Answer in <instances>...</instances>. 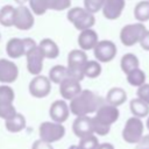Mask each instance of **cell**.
I'll use <instances>...</instances> for the list:
<instances>
[{
  "instance_id": "obj_1",
  "label": "cell",
  "mask_w": 149,
  "mask_h": 149,
  "mask_svg": "<svg viewBox=\"0 0 149 149\" xmlns=\"http://www.w3.org/2000/svg\"><path fill=\"white\" fill-rule=\"evenodd\" d=\"M102 104L104 100L99 95L90 90H81L78 95L70 100L69 108L70 112L76 116L88 115L91 113H94Z\"/></svg>"
},
{
  "instance_id": "obj_2",
  "label": "cell",
  "mask_w": 149,
  "mask_h": 149,
  "mask_svg": "<svg viewBox=\"0 0 149 149\" xmlns=\"http://www.w3.org/2000/svg\"><path fill=\"white\" fill-rule=\"evenodd\" d=\"M87 55L81 49H73L68 55V73L70 78L81 81L84 79V66L87 62Z\"/></svg>"
},
{
  "instance_id": "obj_3",
  "label": "cell",
  "mask_w": 149,
  "mask_h": 149,
  "mask_svg": "<svg viewBox=\"0 0 149 149\" xmlns=\"http://www.w3.org/2000/svg\"><path fill=\"white\" fill-rule=\"evenodd\" d=\"M68 20L78 30H84L92 28L95 23L94 14L86 10L84 7H72L66 14Z\"/></svg>"
},
{
  "instance_id": "obj_4",
  "label": "cell",
  "mask_w": 149,
  "mask_h": 149,
  "mask_svg": "<svg viewBox=\"0 0 149 149\" xmlns=\"http://www.w3.org/2000/svg\"><path fill=\"white\" fill-rule=\"evenodd\" d=\"M38 135L41 140L49 142V143H54L64 137L65 128L59 122L44 121L38 127Z\"/></svg>"
},
{
  "instance_id": "obj_5",
  "label": "cell",
  "mask_w": 149,
  "mask_h": 149,
  "mask_svg": "<svg viewBox=\"0 0 149 149\" xmlns=\"http://www.w3.org/2000/svg\"><path fill=\"white\" fill-rule=\"evenodd\" d=\"M35 45H37L36 42L30 37H24V38L13 37L8 40L6 44V52L8 57L15 59V58H20L24 56L26 52L30 50L31 48H34Z\"/></svg>"
},
{
  "instance_id": "obj_6",
  "label": "cell",
  "mask_w": 149,
  "mask_h": 149,
  "mask_svg": "<svg viewBox=\"0 0 149 149\" xmlns=\"http://www.w3.org/2000/svg\"><path fill=\"white\" fill-rule=\"evenodd\" d=\"M144 125L140 118L130 116L122 129V139L130 144H136L143 136Z\"/></svg>"
},
{
  "instance_id": "obj_7",
  "label": "cell",
  "mask_w": 149,
  "mask_h": 149,
  "mask_svg": "<svg viewBox=\"0 0 149 149\" xmlns=\"http://www.w3.org/2000/svg\"><path fill=\"white\" fill-rule=\"evenodd\" d=\"M146 30L147 28L142 22L126 24L120 31V41L126 47H133L139 43L140 38L142 37Z\"/></svg>"
},
{
  "instance_id": "obj_8",
  "label": "cell",
  "mask_w": 149,
  "mask_h": 149,
  "mask_svg": "<svg viewBox=\"0 0 149 149\" xmlns=\"http://www.w3.org/2000/svg\"><path fill=\"white\" fill-rule=\"evenodd\" d=\"M34 22V13L29 7L24 5H19L17 7H15L13 20V26L15 28H17L19 30H29L33 28Z\"/></svg>"
},
{
  "instance_id": "obj_9",
  "label": "cell",
  "mask_w": 149,
  "mask_h": 149,
  "mask_svg": "<svg viewBox=\"0 0 149 149\" xmlns=\"http://www.w3.org/2000/svg\"><path fill=\"white\" fill-rule=\"evenodd\" d=\"M116 51L118 49H116L115 43L109 40L98 41V43L93 48L94 57L100 63H108L113 61L114 57L116 56Z\"/></svg>"
},
{
  "instance_id": "obj_10",
  "label": "cell",
  "mask_w": 149,
  "mask_h": 149,
  "mask_svg": "<svg viewBox=\"0 0 149 149\" xmlns=\"http://www.w3.org/2000/svg\"><path fill=\"white\" fill-rule=\"evenodd\" d=\"M28 90L30 95H33L34 98L37 99L45 98L51 91V81L48 77L37 74L30 80Z\"/></svg>"
},
{
  "instance_id": "obj_11",
  "label": "cell",
  "mask_w": 149,
  "mask_h": 149,
  "mask_svg": "<svg viewBox=\"0 0 149 149\" xmlns=\"http://www.w3.org/2000/svg\"><path fill=\"white\" fill-rule=\"evenodd\" d=\"M24 56L27 58V70H28V72L33 76L40 74L42 72V69H43L44 56H43L42 51L40 50L38 45H35L34 48L28 50Z\"/></svg>"
},
{
  "instance_id": "obj_12",
  "label": "cell",
  "mask_w": 149,
  "mask_h": 149,
  "mask_svg": "<svg viewBox=\"0 0 149 149\" xmlns=\"http://www.w3.org/2000/svg\"><path fill=\"white\" fill-rule=\"evenodd\" d=\"M19 69L17 65L9 59L0 58V83L10 84L17 79Z\"/></svg>"
},
{
  "instance_id": "obj_13",
  "label": "cell",
  "mask_w": 149,
  "mask_h": 149,
  "mask_svg": "<svg viewBox=\"0 0 149 149\" xmlns=\"http://www.w3.org/2000/svg\"><path fill=\"white\" fill-rule=\"evenodd\" d=\"M120 112L116 106L109 105V104H102L97 111H95V119L105 125L112 126L116 120L119 119Z\"/></svg>"
},
{
  "instance_id": "obj_14",
  "label": "cell",
  "mask_w": 149,
  "mask_h": 149,
  "mask_svg": "<svg viewBox=\"0 0 149 149\" xmlns=\"http://www.w3.org/2000/svg\"><path fill=\"white\" fill-rule=\"evenodd\" d=\"M58 85H59V93L64 100H71L81 92L80 81L70 77H66Z\"/></svg>"
},
{
  "instance_id": "obj_15",
  "label": "cell",
  "mask_w": 149,
  "mask_h": 149,
  "mask_svg": "<svg viewBox=\"0 0 149 149\" xmlns=\"http://www.w3.org/2000/svg\"><path fill=\"white\" fill-rule=\"evenodd\" d=\"M69 114H70V108H69V105L66 104V101L64 99L55 100L50 105L49 115H50L52 121L63 123L68 120Z\"/></svg>"
},
{
  "instance_id": "obj_16",
  "label": "cell",
  "mask_w": 149,
  "mask_h": 149,
  "mask_svg": "<svg viewBox=\"0 0 149 149\" xmlns=\"http://www.w3.org/2000/svg\"><path fill=\"white\" fill-rule=\"evenodd\" d=\"M72 130L77 137H84L87 135L93 134V127H92V118L88 115H79L76 116L73 123H72Z\"/></svg>"
},
{
  "instance_id": "obj_17",
  "label": "cell",
  "mask_w": 149,
  "mask_h": 149,
  "mask_svg": "<svg viewBox=\"0 0 149 149\" xmlns=\"http://www.w3.org/2000/svg\"><path fill=\"white\" fill-rule=\"evenodd\" d=\"M125 5V0H105L101 10L107 20H116L122 14Z\"/></svg>"
},
{
  "instance_id": "obj_18",
  "label": "cell",
  "mask_w": 149,
  "mask_h": 149,
  "mask_svg": "<svg viewBox=\"0 0 149 149\" xmlns=\"http://www.w3.org/2000/svg\"><path fill=\"white\" fill-rule=\"evenodd\" d=\"M98 41H99L98 34L92 28L80 30V33L78 35V45H79V49H81L84 51L93 50V48L95 47V44L98 43Z\"/></svg>"
},
{
  "instance_id": "obj_19",
  "label": "cell",
  "mask_w": 149,
  "mask_h": 149,
  "mask_svg": "<svg viewBox=\"0 0 149 149\" xmlns=\"http://www.w3.org/2000/svg\"><path fill=\"white\" fill-rule=\"evenodd\" d=\"M37 45H38L40 50L42 51L44 58L55 59L59 55V48H58L57 43L51 38H43L40 41V43Z\"/></svg>"
},
{
  "instance_id": "obj_20",
  "label": "cell",
  "mask_w": 149,
  "mask_h": 149,
  "mask_svg": "<svg viewBox=\"0 0 149 149\" xmlns=\"http://www.w3.org/2000/svg\"><path fill=\"white\" fill-rule=\"evenodd\" d=\"M127 99V93L123 88L121 87H112L107 94H106V102L109 104V105H113V106H121Z\"/></svg>"
},
{
  "instance_id": "obj_21",
  "label": "cell",
  "mask_w": 149,
  "mask_h": 149,
  "mask_svg": "<svg viewBox=\"0 0 149 149\" xmlns=\"http://www.w3.org/2000/svg\"><path fill=\"white\" fill-rule=\"evenodd\" d=\"M5 127L10 133H19L26 128V118L21 113H16L14 116L5 120Z\"/></svg>"
},
{
  "instance_id": "obj_22",
  "label": "cell",
  "mask_w": 149,
  "mask_h": 149,
  "mask_svg": "<svg viewBox=\"0 0 149 149\" xmlns=\"http://www.w3.org/2000/svg\"><path fill=\"white\" fill-rule=\"evenodd\" d=\"M129 108H130L133 116L142 119V118H146L149 115V105L140 98L133 99L129 104Z\"/></svg>"
},
{
  "instance_id": "obj_23",
  "label": "cell",
  "mask_w": 149,
  "mask_h": 149,
  "mask_svg": "<svg viewBox=\"0 0 149 149\" xmlns=\"http://www.w3.org/2000/svg\"><path fill=\"white\" fill-rule=\"evenodd\" d=\"M134 17L137 22L149 21V0H142L137 2L134 7Z\"/></svg>"
},
{
  "instance_id": "obj_24",
  "label": "cell",
  "mask_w": 149,
  "mask_h": 149,
  "mask_svg": "<svg viewBox=\"0 0 149 149\" xmlns=\"http://www.w3.org/2000/svg\"><path fill=\"white\" fill-rule=\"evenodd\" d=\"M140 65V62H139V58L132 54V52H128V54H125L122 57H121V61H120V66H121V70L127 74L128 72H130L132 70L139 68Z\"/></svg>"
},
{
  "instance_id": "obj_25",
  "label": "cell",
  "mask_w": 149,
  "mask_h": 149,
  "mask_svg": "<svg viewBox=\"0 0 149 149\" xmlns=\"http://www.w3.org/2000/svg\"><path fill=\"white\" fill-rule=\"evenodd\" d=\"M66 77H69V73H68V68L64 65H55L49 70L48 78L50 79L51 83L59 84Z\"/></svg>"
},
{
  "instance_id": "obj_26",
  "label": "cell",
  "mask_w": 149,
  "mask_h": 149,
  "mask_svg": "<svg viewBox=\"0 0 149 149\" xmlns=\"http://www.w3.org/2000/svg\"><path fill=\"white\" fill-rule=\"evenodd\" d=\"M14 10L15 7L12 5H5L0 9V24L3 27H12L14 20Z\"/></svg>"
},
{
  "instance_id": "obj_27",
  "label": "cell",
  "mask_w": 149,
  "mask_h": 149,
  "mask_svg": "<svg viewBox=\"0 0 149 149\" xmlns=\"http://www.w3.org/2000/svg\"><path fill=\"white\" fill-rule=\"evenodd\" d=\"M127 81L132 85V86H141L142 84L146 83V73L143 70H141L140 68H136L134 70H132L130 72L127 73Z\"/></svg>"
},
{
  "instance_id": "obj_28",
  "label": "cell",
  "mask_w": 149,
  "mask_h": 149,
  "mask_svg": "<svg viewBox=\"0 0 149 149\" xmlns=\"http://www.w3.org/2000/svg\"><path fill=\"white\" fill-rule=\"evenodd\" d=\"M101 73V64L98 61H87L84 66V77L94 79Z\"/></svg>"
},
{
  "instance_id": "obj_29",
  "label": "cell",
  "mask_w": 149,
  "mask_h": 149,
  "mask_svg": "<svg viewBox=\"0 0 149 149\" xmlns=\"http://www.w3.org/2000/svg\"><path fill=\"white\" fill-rule=\"evenodd\" d=\"M14 98H15L14 90L9 85L7 84L0 85V104H13Z\"/></svg>"
},
{
  "instance_id": "obj_30",
  "label": "cell",
  "mask_w": 149,
  "mask_h": 149,
  "mask_svg": "<svg viewBox=\"0 0 149 149\" xmlns=\"http://www.w3.org/2000/svg\"><path fill=\"white\" fill-rule=\"evenodd\" d=\"M98 144H99L98 137L95 135L91 134V135L80 137L79 143H78V148L79 149H95L98 147Z\"/></svg>"
},
{
  "instance_id": "obj_31",
  "label": "cell",
  "mask_w": 149,
  "mask_h": 149,
  "mask_svg": "<svg viewBox=\"0 0 149 149\" xmlns=\"http://www.w3.org/2000/svg\"><path fill=\"white\" fill-rule=\"evenodd\" d=\"M30 10L36 15H43L48 10L45 0H28Z\"/></svg>"
},
{
  "instance_id": "obj_32",
  "label": "cell",
  "mask_w": 149,
  "mask_h": 149,
  "mask_svg": "<svg viewBox=\"0 0 149 149\" xmlns=\"http://www.w3.org/2000/svg\"><path fill=\"white\" fill-rule=\"evenodd\" d=\"M45 2L51 10H65L71 6V0H45Z\"/></svg>"
},
{
  "instance_id": "obj_33",
  "label": "cell",
  "mask_w": 149,
  "mask_h": 149,
  "mask_svg": "<svg viewBox=\"0 0 149 149\" xmlns=\"http://www.w3.org/2000/svg\"><path fill=\"white\" fill-rule=\"evenodd\" d=\"M92 127H93V134H97V135H100V136L107 135L111 130L109 125H105V123L98 121L94 116L92 118Z\"/></svg>"
},
{
  "instance_id": "obj_34",
  "label": "cell",
  "mask_w": 149,
  "mask_h": 149,
  "mask_svg": "<svg viewBox=\"0 0 149 149\" xmlns=\"http://www.w3.org/2000/svg\"><path fill=\"white\" fill-rule=\"evenodd\" d=\"M16 109L13 104H0V118L7 120L16 114Z\"/></svg>"
},
{
  "instance_id": "obj_35",
  "label": "cell",
  "mask_w": 149,
  "mask_h": 149,
  "mask_svg": "<svg viewBox=\"0 0 149 149\" xmlns=\"http://www.w3.org/2000/svg\"><path fill=\"white\" fill-rule=\"evenodd\" d=\"M105 0H84V8L90 13L94 14L102 8Z\"/></svg>"
},
{
  "instance_id": "obj_36",
  "label": "cell",
  "mask_w": 149,
  "mask_h": 149,
  "mask_svg": "<svg viewBox=\"0 0 149 149\" xmlns=\"http://www.w3.org/2000/svg\"><path fill=\"white\" fill-rule=\"evenodd\" d=\"M137 98L142 99L143 101H146L149 105V84H142L141 86H139L137 88Z\"/></svg>"
},
{
  "instance_id": "obj_37",
  "label": "cell",
  "mask_w": 149,
  "mask_h": 149,
  "mask_svg": "<svg viewBox=\"0 0 149 149\" xmlns=\"http://www.w3.org/2000/svg\"><path fill=\"white\" fill-rule=\"evenodd\" d=\"M31 149H54V147H52L51 143L45 142V141L38 139V140H36V141L33 143Z\"/></svg>"
},
{
  "instance_id": "obj_38",
  "label": "cell",
  "mask_w": 149,
  "mask_h": 149,
  "mask_svg": "<svg viewBox=\"0 0 149 149\" xmlns=\"http://www.w3.org/2000/svg\"><path fill=\"white\" fill-rule=\"evenodd\" d=\"M139 43H140V45H141V48H142L143 50L149 51V30H146V31H144V34H143L142 37L140 38Z\"/></svg>"
},
{
  "instance_id": "obj_39",
  "label": "cell",
  "mask_w": 149,
  "mask_h": 149,
  "mask_svg": "<svg viewBox=\"0 0 149 149\" xmlns=\"http://www.w3.org/2000/svg\"><path fill=\"white\" fill-rule=\"evenodd\" d=\"M135 149H149V134L141 137V140L135 144Z\"/></svg>"
},
{
  "instance_id": "obj_40",
  "label": "cell",
  "mask_w": 149,
  "mask_h": 149,
  "mask_svg": "<svg viewBox=\"0 0 149 149\" xmlns=\"http://www.w3.org/2000/svg\"><path fill=\"white\" fill-rule=\"evenodd\" d=\"M95 149H114V146L112 143L105 142V143H99Z\"/></svg>"
},
{
  "instance_id": "obj_41",
  "label": "cell",
  "mask_w": 149,
  "mask_h": 149,
  "mask_svg": "<svg viewBox=\"0 0 149 149\" xmlns=\"http://www.w3.org/2000/svg\"><path fill=\"white\" fill-rule=\"evenodd\" d=\"M17 5H24L26 2H28V0H14Z\"/></svg>"
},
{
  "instance_id": "obj_42",
  "label": "cell",
  "mask_w": 149,
  "mask_h": 149,
  "mask_svg": "<svg viewBox=\"0 0 149 149\" xmlns=\"http://www.w3.org/2000/svg\"><path fill=\"white\" fill-rule=\"evenodd\" d=\"M68 149H79V148H78V146H70Z\"/></svg>"
},
{
  "instance_id": "obj_43",
  "label": "cell",
  "mask_w": 149,
  "mask_h": 149,
  "mask_svg": "<svg viewBox=\"0 0 149 149\" xmlns=\"http://www.w3.org/2000/svg\"><path fill=\"white\" fill-rule=\"evenodd\" d=\"M146 126H147V128H148V130H149V115H148V119H147V123H146Z\"/></svg>"
},
{
  "instance_id": "obj_44",
  "label": "cell",
  "mask_w": 149,
  "mask_h": 149,
  "mask_svg": "<svg viewBox=\"0 0 149 149\" xmlns=\"http://www.w3.org/2000/svg\"><path fill=\"white\" fill-rule=\"evenodd\" d=\"M0 41H1V34H0Z\"/></svg>"
}]
</instances>
